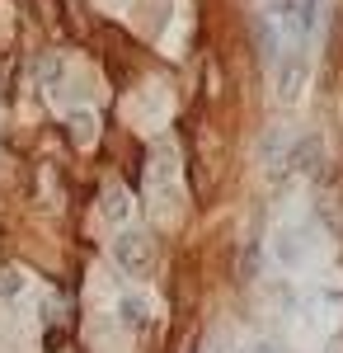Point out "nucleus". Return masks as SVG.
Returning a JSON list of instances; mask_svg holds the SVG:
<instances>
[{"label": "nucleus", "mask_w": 343, "mask_h": 353, "mask_svg": "<svg viewBox=\"0 0 343 353\" xmlns=\"http://www.w3.org/2000/svg\"><path fill=\"white\" fill-rule=\"evenodd\" d=\"M254 353H273V349H254Z\"/></svg>", "instance_id": "9d476101"}, {"label": "nucleus", "mask_w": 343, "mask_h": 353, "mask_svg": "<svg viewBox=\"0 0 343 353\" xmlns=\"http://www.w3.org/2000/svg\"><path fill=\"white\" fill-rule=\"evenodd\" d=\"M99 208H104V217H108V221H123L127 212H132V203H127V193L118 189V184H108V189L99 193Z\"/></svg>", "instance_id": "7ed1b4c3"}, {"label": "nucleus", "mask_w": 343, "mask_h": 353, "mask_svg": "<svg viewBox=\"0 0 343 353\" xmlns=\"http://www.w3.org/2000/svg\"><path fill=\"white\" fill-rule=\"evenodd\" d=\"M66 137H71V146H94V137H99L94 113H90V109H76L71 118H66Z\"/></svg>", "instance_id": "f03ea898"}, {"label": "nucleus", "mask_w": 343, "mask_h": 353, "mask_svg": "<svg viewBox=\"0 0 343 353\" xmlns=\"http://www.w3.org/2000/svg\"><path fill=\"white\" fill-rule=\"evenodd\" d=\"M38 76H43V81H56V76H61V66H56V57H52V52L38 57Z\"/></svg>", "instance_id": "6e6552de"}, {"label": "nucleus", "mask_w": 343, "mask_h": 353, "mask_svg": "<svg viewBox=\"0 0 343 353\" xmlns=\"http://www.w3.org/2000/svg\"><path fill=\"white\" fill-rule=\"evenodd\" d=\"M315 161H320V141H315V137L296 141V151L287 156V165H296V170H315Z\"/></svg>", "instance_id": "20e7f679"}, {"label": "nucleus", "mask_w": 343, "mask_h": 353, "mask_svg": "<svg viewBox=\"0 0 343 353\" xmlns=\"http://www.w3.org/2000/svg\"><path fill=\"white\" fill-rule=\"evenodd\" d=\"M324 353H343V339H334V344H329V349H324Z\"/></svg>", "instance_id": "1a4fd4ad"}, {"label": "nucleus", "mask_w": 343, "mask_h": 353, "mask_svg": "<svg viewBox=\"0 0 343 353\" xmlns=\"http://www.w3.org/2000/svg\"><path fill=\"white\" fill-rule=\"evenodd\" d=\"M113 259H118V269H127L132 278L156 269V241L146 236V231H123L118 241H113Z\"/></svg>", "instance_id": "f257e3e1"}, {"label": "nucleus", "mask_w": 343, "mask_h": 353, "mask_svg": "<svg viewBox=\"0 0 343 353\" xmlns=\"http://www.w3.org/2000/svg\"><path fill=\"white\" fill-rule=\"evenodd\" d=\"M123 321H127L132 330H141L146 325V306H141V301H123Z\"/></svg>", "instance_id": "0eeeda50"}, {"label": "nucleus", "mask_w": 343, "mask_h": 353, "mask_svg": "<svg viewBox=\"0 0 343 353\" xmlns=\"http://www.w3.org/2000/svg\"><path fill=\"white\" fill-rule=\"evenodd\" d=\"M24 292V273L19 269H0V297H19Z\"/></svg>", "instance_id": "39448f33"}, {"label": "nucleus", "mask_w": 343, "mask_h": 353, "mask_svg": "<svg viewBox=\"0 0 343 353\" xmlns=\"http://www.w3.org/2000/svg\"><path fill=\"white\" fill-rule=\"evenodd\" d=\"M296 85H301V61L291 57L287 71H282V99H296Z\"/></svg>", "instance_id": "423d86ee"}]
</instances>
